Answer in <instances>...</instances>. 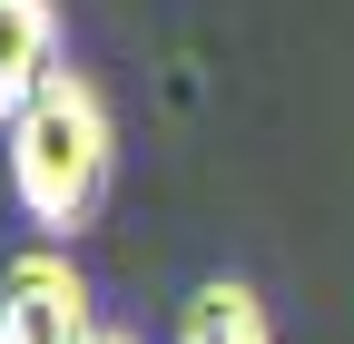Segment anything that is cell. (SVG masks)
Masks as SVG:
<instances>
[{
	"label": "cell",
	"mask_w": 354,
	"mask_h": 344,
	"mask_svg": "<svg viewBox=\"0 0 354 344\" xmlns=\"http://www.w3.org/2000/svg\"><path fill=\"white\" fill-rule=\"evenodd\" d=\"M59 59V0H0V128H10L39 89H50Z\"/></svg>",
	"instance_id": "obj_3"
},
{
	"label": "cell",
	"mask_w": 354,
	"mask_h": 344,
	"mask_svg": "<svg viewBox=\"0 0 354 344\" xmlns=\"http://www.w3.org/2000/svg\"><path fill=\"white\" fill-rule=\"evenodd\" d=\"M99 344H138V334H128V325H99Z\"/></svg>",
	"instance_id": "obj_5"
},
{
	"label": "cell",
	"mask_w": 354,
	"mask_h": 344,
	"mask_svg": "<svg viewBox=\"0 0 354 344\" xmlns=\"http://www.w3.org/2000/svg\"><path fill=\"white\" fill-rule=\"evenodd\" d=\"M167 344H276V315L246 276H207L187 305H177V334Z\"/></svg>",
	"instance_id": "obj_4"
},
{
	"label": "cell",
	"mask_w": 354,
	"mask_h": 344,
	"mask_svg": "<svg viewBox=\"0 0 354 344\" xmlns=\"http://www.w3.org/2000/svg\"><path fill=\"white\" fill-rule=\"evenodd\" d=\"M0 344H99V295L69 246H20L0 266Z\"/></svg>",
	"instance_id": "obj_2"
},
{
	"label": "cell",
	"mask_w": 354,
	"mask_h": 344,
	"mask_svg": "<svg viewBox=\"0 0 354 344\" xmlns=\"http://www.w3.org/2000/svg\"><path fill=\"white\" fill-rule=\"evenodd\" d=\"M0 138H10V197L39 246H69L99 227V207L118 187V108L88 69H59Z\"/></svg>",
	"instance_id": "obj_1"
}]
</instances>
